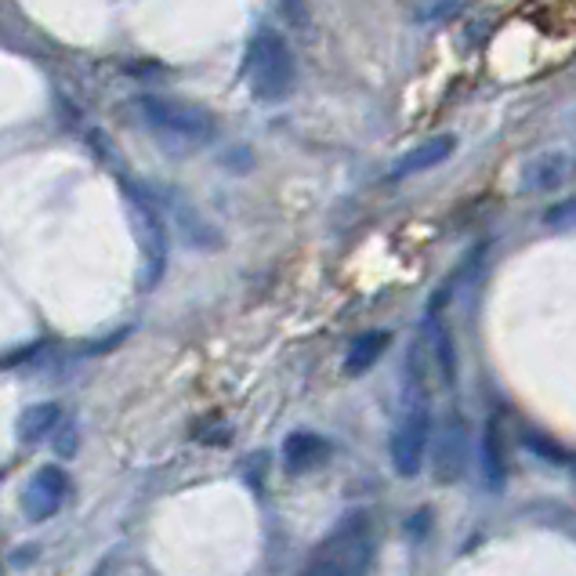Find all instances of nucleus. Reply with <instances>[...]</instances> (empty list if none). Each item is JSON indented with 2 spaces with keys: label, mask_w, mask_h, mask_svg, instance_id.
<instances>
[{
  "label": "nucleus",
  "mask_w": 576,
  "mask_h": 576,
  "mask_svg": "<svg viewBox=\"0 0 576 576\" xmlns=\"http://www.w3.org/2000/svg\"><path fill=\"white\" fill-rule=\"evenodd\" d=\"M65 493H70V475H65L62 467L48 464L33 475V483L26 489V500H22V511H26L33 522H48L54 511L62 508Z\"/></svg>",
  "instance_id": "nucleus-7"
},
{
  "label": "nucleus",
  "mask_w": 576,
  "mask_h": 576,
  "mask_svg": "<svg viewBox=\"0 0 576 576\" xmlns=\"http://www.w3.org/2000/svg\"><path fill=\"white\" fill-rule=\"evenodd\" d=\"M431 472L439 486H453L467 472V424L456 413H450L439 428V439H435V453H431Z\"/></svg>",
  "instance_id": "nucleus-6"
},
{
  "label": "nucleus",
  "mask_w": 576,
  "mask_h": 576,
  "mask_svg": "<svg viewBox=\"0 0 576 576\" xmlns=\"http://www.w3.org/2000/svg\"><path fill=\"white\" fill-rule=\"evenodd\" d=\"M59 417H62L59 402H37V406H29L18 417V439L22 442H40L43 435H48L54 424H59Z\"/></svg>",
  "instance_id": "nucleus-12"
},
{
  "label": "nucleus",
  "mask_w": 576,
  "mask_h": 576,
  "mask_svg": "<svg viewBox=\"0 0 576 576\" xmlns=\"http://www.w3.org/2000/svg\"><path fill=\"white\" fill-rule=\"evenodd\" d=\"M127 192H130V217H135L141 261H146V276H141V283L152 287V283L163 276V268H167V228H163L160 211L152 206V200H146L135 185H127Z\"/></svg>",
  "instance_id": "nucleus-5"
},
{
  "label": "nucleus",
  "mask_w": 576,
  "mask_h": 576,
  "mask_svg": "<svg viewBox=\"0 0 576 576\" xmlns=\"http://www.w3.org/2000/svg\"><path fill=\"white\" fill-rule=\"evenodd\" d=\"M428 439H431V410L428 399L417 396L402 413L396 435H391V464H396V475L413 478L421 472L424 453H428Z\"/></svg>",
  "instance_id": "nucleus-4"
},
{
  "label": "nucleus",
  "mask_w": 576,
  "mask_h": 576,
  "mask_svg": "<svg viewBox=\"0 0 576 576\" xmlns=\"http://www.w3.org/2000/svg\"><path fill=\"white\" fill-rule=\"evenodd\" d=\"M453 146H456L453 135H439V138L424 141V146L410 149L406 156H399L396 163H391V178L399 181V178H410V174H421V171L439 167V163L453 152Z\"/></svg>",
  "instance_id": "nucleus-10"
},
{
  "label": "nucleus",
  "mask_w": 576,
  "mask_h": 576,
  "mask_svg": "<svg viewBox=\"0 0 576 576\" xmlns=\"http://www.w3.org/2000/svg\"><path fill=\"white\" fill-rule=\"evenodd\" d=\"M388 348V334L385 330H370V334H359L352 348H348V359H345V374L348 377H363L370 366L377 363L380 352Z\"/></svg>",
  "instance_id": "nucleus-11"
},
{
  "label": "nucleus",
  "mask_w": 576,
  "mask_h": 576,
  "mask_svg": "<svg viewBox=\"0 0 576 576\" xmlns=\"http://www.w3.org/2000/svg\"><path fill=\"white\" fill-rule=\"evenodd\" d=\"M374 548L377 543L374 526H370V511H352L315 548L304 576H366V569L374 565Z\"/></svg>",
  "instance_id": "nucleus-2"
},
{
  "label": "nucleus",
  "mask_w": 576,
  "mask_h": 576,
  "mask_svg": "<svg viewBox=\"0 0 576 576\" xmlns=\"http://www.w3.org/2000/svg\"><path fill=\"white\" fill-rule=\"evenodd\" d=\"M483 483L486 489H493V493L504 486V446H500V428L493 421H489L483 431Z\"/></svg>",
  "instance_id": "nucleus-13"
},
{
  "label": "nucleus",
  "mask_w": 576,
  "mask_h": 576,
  "mask_svg": "<svg viewBox=\"0 0 576 576\" xmlns=\"http://www.w3.org/2000/svg\"><path fill=\"white\" fill-rule=\"evenodd\" d=\"M565 178H569V152L551 149L526 163V171H522V189L548 192V189H559Z\"/></svg>",
  "instance_id": "nucleus-9"
},
{
  "label": "nucleus",
  "mask_w": 576,
  "mask_h": 576,
  "mask_svg": "<svg viewBox=\"0 0 576 576\" xmlns=\"http://www.w3.org/2000/svg\"><path fill=\"white\" fill-rule=\"evenodd\" d=\"M573 214V203L569 200H565L562 206H559V211H548V222L554 225V222H565V217H569Z\"/></svg>",
  "instance_id": "nucleus-14"
},
{
  "label": "nucleus",
  "mask_w": 576,
  "mask_h": 576,
  "mask_svg": "<svg viewBox=\"0 0 576 576\" xmlns=\"http://www.w3.org/2000/svg\"><path fill=\"white\" fill-rule=\"evenodd\" d=\"M293 73H298V65H293V51L287 37L279 29L261 26L254 33V40H250L247 62H243V76L254 98L258 102H283L293 91Z\"/></svg>",
  "instance_id": "nucleus-3"
},
{
  "label": "nucleus",
  "mask_w": 576,
  "mask_h": 576,
  "mask_svg": "<svg viewBox=\"0 0 576 576\" xmlns=\"http://www.w3.org/2000/svg\"><path fill=\"white\" fill-rule=\"evenodd\" d=\"M135 113L152 135L160 138V146L167 152H192L206 146L214 138V120L211 113L163 95H138L135 98Z\"/></svg>",
  "instance_id": "nucleus-1"
},
{
  "label": "nucleus",
  "mask_w": 576,
  "mask_h": 576,
  "mask_svg": "<svg viewBox=\"0 0 576 576\" xmlns=\"http://www.w3.org/2000/svg\"><path fill=\"white\" fill-rule=\"evenodd\" d=\"M326 456H330V442H326L323 435L293 431V435H287V442H283V464H287L290 475L315 472Z\"/></svg>",
  "instance_id": "nucleus-8"
}]
</instances>
